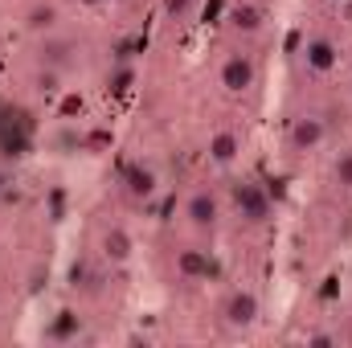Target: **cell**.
Segmentation results:
<instances>
[{"label":"cell","mask_w":352,"mask_h":348,"mask_svg":"<svg viewBox=\"0 0 352 348\" xmlns=\"http://www.w3.org/2000/svg\"><path fill=\"white\" fill-rule=\"evenodd\" d=\"M82 8H98V4H107V0H78Z\"/></svg>","instance_id":"cell-19"},{"label":"cell","mask_w":352,"mask_h":348,"mask_svg":"<svg viewBox=\"0 0 352 348\" xmlns=\"http://www.w3.org/2000/svg\"><path fill=\"white\" fill-rule=\"evenodd\" d=\"M258 316H263V299H258V291H250V287H234V291L221 299V324H226L230 332H250V328L258 324Z\"/></svg>","instance_id":"cell-2"},{"label":"cell","mask_w":352,"mask_h":348,"mask_svg":"<svg viewBox=\"0 0 352 348\" xmlns=\"http://www.w3.org/2000/svg\"><path fill=\"white\" fill-rule=\"evenodd\" d=\"M8 184H12V176H8V168H4V164H0V193H4Z\"/></svg>","instance_id":"cell-18"},{"label":"cell","mask_w":352,"mask_h":348,"mask_svg":"<svg viewBox=\"0 0 352 348\" xmlns=\"http://www.w3.org/2000/svg\"><path fill=\"white\" fill-rule=\"evenodd\" d=\"M205 152H209V160L213 164H221V168H230L238 156H242V135L234 131V127H217L213 135H209V144H205Z\"/></svg>","instance_id":"cell-10"},{"label":"cell","mask_w":352,"mask_h":348,"mask_svg":"<svg viewBox=\"0 0 352 348\" xmlns=\"http://www.w3.org/2000/svg\"><path fill=\"white\" fill-rule=\"evenodd\" d=\"M82 111H87L82 90H66V94H62V102H58V119H78Z\"/></svg>","instance_id":"cell-15"},{"label":"cell","mask_w":352,"mask_h":348,"mask_svg":"<svg viewBox=\"0 0 352 348\" xmlns=\"http://www.w3.org/2000/svg\"><path fill=\"white\" fill-rule=\"evenodd\" d=\"M234 213H238L242 226L263 230L266 221L274 217V201H270V193L258 180H242V184H234Z\"/></svg>","instance_id":"cell-1"},{"label":"cell","mask_w":352,"mask_h":348,"mask_svg":"<svg viewBox=\"0 0 352 348\" xmlns=\"http://www.w3.org/2000/svg\"><path fill=\"white\" fill-rule=\"evenodd\" d=\"M303 66L311 74H332L340 66V45L332 37H307L303 41Z\"/></svg>","instance_id":"cell-8"},{"label":"cell","mask_w":352,"mask_h":348,"mask_svg":"<svg viewBox=\"0 0 352 348\" xmlns=\"http://www.w3.org/2000/svg\"><path fill=\"white\" fill-rule=\"evenodd\" d=\"M119 188H123L127 201L144 205V201H152V197L160 193V176H156L152 164H144V160H127L123 173H119Z\"/></svg>","instance_id":"cell-6"},{"label":"cell","mask_w":352,"mask_h":348,"mask_svg":"<svg viewBox=\"0 0 352 348\" xmlns=\"http://www.w3.org/2000/svg\"><path fill=\"white\" fill-rule=\"evenodd\" d=\"M58 21H62V8H58V4H33V8L25 12V29H29V33H54Z\"/></svg>","instance_id":"cell-11"},{"label":"cell","mask_w":352,"mask_h":348,"mask_svg":"<svg viewBox=\"0 0 352 348\" xmlns=\"http://www.w3.org/2000/svg\"><path fill=\"white\" fill-rule=\"evenodd\" d=\"M127 83H131V70L123 66V70H119V74L111 78V90H127Z\"/></svg>","instance_id":"cell-17"},{"label":"cell","mask_w":352,"mask_h":348,"mask_svg":"<svg viewBox=\"0 0 352 348\" xmlns=\"http://www.w3.org/2000/svg\"><path fill=\"white\" fill-rule=\"evenodd\" d=\"M160 12L180 21V17H188V12H192V0H160Z\"/></svg>","instance_id":"cell-16"},{"label":"cell","mask_w":352,"mask_h":348,"mask_svg":"<svg viewBox=\"0 0 352 348\" xmlns=\"http://www.w3.org/2000/svg\"><path fill=\"white\" fill-rule=\"evenodd\" d=\"M349 87H352V83H349Z\"/></svg>","instance_id":"cell-21"},{"label":"cell","mask_w":352,"mask_h":348,"mask_svg":"<svg viewBox=\"0 0 352 348\" xmlns=\"http://www.w3.org/2000/svg\"><path fill=\"white\" fill-rule=\"evenodd\" d=\"M184 221H188L197 234H213L217 221H221V197H217L209 184L192 188V193L184 197Z\"/></svg>","instance_id":"cell-4"},{"label":"cell","mask_w":352,"mask_h":348,"mask_svg":"<svg viewBox=\"0 0 352 348\" xmlns=\"http://www.w3.org/2000/svg\"><path fill=\"white\" fill-rule=\"evenodd\" d=\"M332 184L344 188V193H352V148H340V152L332 156Z\"/></svg>","instance_id":"cell-13"},{"label":"cell","mask_w":352,"mask_h":348,"mask_svg":"<svg viewBox=\"0 0 352 348\" xmlns=\"http://www.w3.org/2000/svg\"><path fill=\"white\" fill-rule=\"evenodd\" d=\"M217 83H221L226 94H250L254 83H258V62H254V54H242V50L226 54L221 66H217Z\"/></svg>","instance_id":"cell-3"},{"label":"cell","mask_w":352,"mask_h":348,"mask_svg":"<svg viewBox=\"0 0 352 348\" xmlns=\"http://www.w3.org/2000/svg\"><path fill=\"white\" fill-rule=\"evenodd\" d=\"M78 332H82V320L74 312H58L54 324H50V340H74Z\"/></svg>","instance_id":"cell-12"},{"label":"cell","mask_w":352,"mask_h":348,"mask_svg":"<svg viewBox=\"0 0 352 348\" xmlns=\"http://www.w3.org/2000/svg\"><path fill=\"white\" fill-rule=\"evenodd\" d=\"M230 25H234L238 33H258V25H263V12H258L254 4H238V8L230 12Z\"/></svg>","instance_id":"cell-14"},{"label":"cell","mask_w":352,"mask_h":348,"mask_svg":"<svg viewBox=\"0 0 352 348\" xmlns=\"http://www.w3.org/2000/svg\"><path fill=\"white\" fill-rule=\"evenodd\" d=\"M332 4H349V0H332Z\"/></svg>","instance_id":"cell-20"},{"label":"cell","mask_w":352,"mask_h":348,"mask_svg":"<svg viewBox=\"0 0 352 348\" xmlns=\"http://www.w3.org/2000/svg\"><path fill=\"white\" fill-rule=\"evenodd\" d=\"M131 250H135V242H131V234H127L123 226H107V230H102L98 254H102L107 266H127V262H131Z\"/></svg>","instance_id":"cell-9"},{"label":"cell","mask_w":352,"mask_h":348,"mask_svg":"<svg viewBox=\"0 0 352 348\" xmlns=\"http://www.w3.org/2000/svg\"><path fill=\"white\" fill-rule=\"evenodd\" d=\"M328 144V123L320 115H295L287 127V152L295 156H311Z\"/></svg>","instance_id":"cell-5"},{"label":"cell","mask_w":352,"mask_h":348,"mask_svg":"<svg viewBox=\"0 0 352 348\" xmlns=\"http://www.w3.org/2000/svg\"><path fill=\"white\" fill-rule=\"evenodd\" d=\"M176 274L184 279V283H213L217 279V259L209 254V250H197V246H188V250H176Z\"/></svg>","instance_id":"cell-7"}]
</instances>
